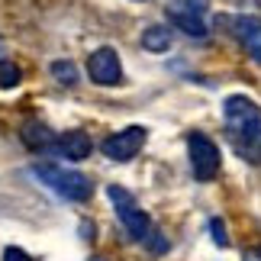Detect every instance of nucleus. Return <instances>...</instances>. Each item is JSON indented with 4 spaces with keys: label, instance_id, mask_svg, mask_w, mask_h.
Returning a JSON list of instances; mask_svg holds the SVG:
<instances>
[{
    "label": "nucleus",
    "instance_id": "f257e3e1",
    "mask_svg": "<svg viewBox=\"0 0 261 261\" xmlns=\"http://www.w3.org/2000/svg\"><path fill=\"white\" fill-rule=\"evenodd\" d=\"M223 123L236 155L248 165H261V107L245 94H232L223 103Z\"/></svg>",
    "mask_w": 261,
    "mask_h": 261
},
{
    "label": "nucleus",
    "instance_id": "f03ea898",
    "mask_svg": "<svg viewBox=\"0 0 261 261\" xmlns=\"http://www.w3.org/2000/svg\"><path fill=\"white\" fill-rule=\"evenodd\" d=\"M107 197H110V203H113V210H116L119 223L126 226V232L133 236L136 242L148 245L152 252H165V248H168V242L162 239V232L155 229V223L148 219V213H145V210L136 203V197L129 194L126 187H119V184H110V187H107Z\"/></svg>",
    "mask_w": 261,
    "mask_h": 261
},
{
    "label": "nucleus",
    "instance_id": "7ed1b4c3",
    "mask_svg": "<svg viewBox=\"0 0 261 261\" xmlns=\"http://www.w3.org/2000/svg\"><path fill=\"white\" fill-rule=\"evenodd\" d=\"M33 174L42 180V184L52 190V194L65 197V200L84 203V200L90 197V180H87L81 171H71V168H62V165L42 162V165H33Z\"/></svg>",
    "mask_w": 261,
    "mask_h": 261
},
{
    "label": "nucleus",
    "instance_id": "20e7f679",
    "mask_svg": "<svg viewBox=\"0 0 261 261\" xmlns=\"http://www.w3.org/2000/svg\"><path fill=\"white\" fill-rule=\"evenodd\" d=\"M187 155H190V171L197 180H213L219 174V148L210 136L190 133L187 136Z\"/></svg>",
    "mask_w": 261,
    "mask_h": 261
},
{
    "label": "nucleus",
    "instance_id": "39448f33",
    "mask_svg": "<svg viewBox=\"0 0 261 261\" xmlns=\"http://www.w3.org/2000/svg\"><path fill=\"white\" fill-rule=\"evenodd\" d=\"M145 136H148V129H145V126H126V129H119V133L110 136L100 148H103V155L110 158V162L126 165V162H133V158L142 152Z\"/></svg>",
    "mask_w": 261,
    "mask_h": 261
},
{
    "label": "nucleus",
    "instance_id": "423d86ee",
    "mask_svg": "<svg viewBox=\"0 0 261 261\" xmlns=\"http://www.w3.org/2000/svg\"><path fill=\"white\" fill-rule=\"evenodd\" d=\"M87 74H90V81L100 84V87H113L123 81V65H119V55H116V48H97V52H90L87 58Z\"/></svg>",
    "mask_w": 261,
    "mask_h": 261
},
{
    "label": "nucleus",
    "instance_id": "0eeeda50",
    "mask_svg": "<svg viewBox=\"0 0 261 261\" xmlns=\"http://www.w3.org/2000/svg\"><path fill=\"white\" fill-rule=\"evenodd\" d=\"M236 39L245 45V52L252 55V62L261 65V16H232L229 19Z\"/></svg>",
    "mask_w": 261,
    "mask_h": 261
},
{
    "label": "nucleus",
    "instance_id": "6e6552de",
    "mask_svg": "<svg viewBox=\"0 0 261 261\" xmlns=\"http://www.w3.org/2000/svg\"><path fill=\"white\" fill-rule=\"evenodd\" d=\"M90 139L81 133V129H71V133H62L55 142V155L68 158V162H84V158H90Z\"/></svg>",
    "mask_w": 261,
    "mask_h": 261
},
{
    "label": "nucleus",
    "instance_id": "1a4fd4ad",
    "mask_svg": "<svg viewBox=\"0 0 261 261\" xmlns=\"http://www.w3.org/2000/svg\"><path fill=\"white\" fill-rule=\"evenodd\" d=\"M23 142L29 148H36V152H55V142H58V136L48 129L45 123H36V119H29V123H23Z\"/></svg>",
    "mask_w": 261,
    "mask_h": 261
},
{
    "label": "nucleus",
    "instance_id": "9d476101",
    "mask_svg": "<svg viewBox=\"0 0 261 261\" xmlns=\"http://www.w3.org/2000/svg\"><path fill=\"white\" fill-rule=\"evenodd\" d=\"M171 23L177 29H184L187 36L194 39H206V23H203V13H190V10H168Z\"/></svg>",
    "mask_w": 261,
    "mask_h": 261
},
{
    "label": "nucleus",
    "instance_id": "9b49d317",
    "mask_svg": "<svg viewBox=\"0 0 261 261\" xmlns=\"http://www.w3.org/2000/svg\"><path fill=\"white\" fill-rule=\"evenodd\" d=\"M142 48H148V52H168L171 48V29L168 26H148L142 33Z\"/></svg>",
    "mask_w": 261,
    "mask_h": 261
},
{
    "label": "nucleus",
    "instance_id": "f8f14e48",
    "mask_svg": "<svg viewBox=\"0 0 261 261\" xmlns=\"http://www.w3.org/2000/svg\"><path fill=\"white\" fill-rule=\"evenodd\" d=\"M52 77L58 84H65V87H74L77 84V68L74 62H52Z\"/></svg>",
    "mask_w": 261,
    "mask_h": 261
},
{
    "label": "nucleus",
    "instance_id": "ddd939ff",
    "mask_svg": "<svg viewBox=\"0 0 261 261\" xmlns=\"http://www.w3.org/2000/svg\"><path fill=\"white\" fill-rule=\"evenodd\" d=\"M16 84H19V68L4 58V62H0V87L10 90V87H16Z\"/></svg>",
    "mask_w": 261,
    "mask_h": 261
},
{
    "label": "nucleus",
    "instance_id": "4468645a",
    "mask_svg": "<svg viewBox=\"0 0 261 261\" xmlns=\"http://www.w3.org/2000/svg\"><path fill=\"white\" fill-rule=\"evenodd\" d=\"M210 232H213V242H216L219 248H226V245H229V236H226L223 219H210Z\"/></svg>",
    "mask_w": 261,
    "mask_h": 261
},
{
    "label": "nucleus",
    "instance_id": "2eb2a0df",
    "mask_svg": "<svg viewBox=\"0 0 261 261\" xmlns=\"http://www.w3.org/2000/svg\"><path fill=\"white\" fill-rule=\"evenodd\" d=\"M4 261H33V258H29L23 248H7V252H4Z\"/></svg>",
    "mask_w": 261,
    "mask_h": 261
},
{
    "label": "nucleus",
    "instance_id": "dca6fc26",
    "mask_svg": "<svg viewBox=\"0 0 261 261\" xmlns=\"http://www.w3.org/2000/svg\"><path fill=\"white\" fill-rule=\"evenodd\" d=\"M245 261H261V248H252V252H245Z\"/></svg>",
    "mask_w": 261,
    "mask_h": 261
},
{
    "label": "nucleus",
    "instance_id": "f3484780",
    "mask_svg": "<svg viewBox=\"0 0 261 261\" xmlns=\"http://www.w3.org/2000/svg\"><path fill=\"white\" fill-rule=\"evenodd\" d=\"M0 55H4V42H0ZM0 62H4V58H0Z\"/></svg>",
    "mask_w": 261,
    "mask_h": 261
}]
</instances>
